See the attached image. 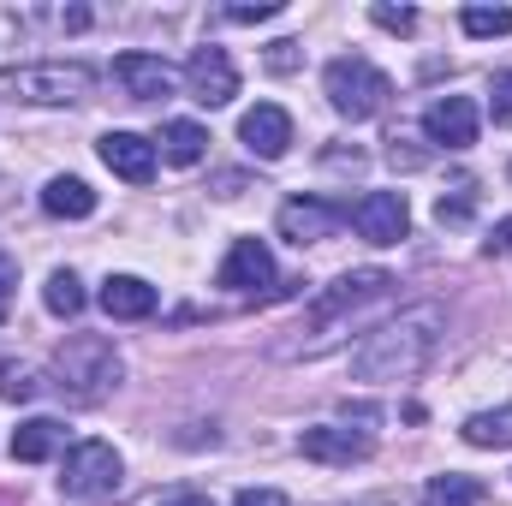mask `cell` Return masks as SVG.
I'll return each mask as SVG.
<instances>
[{"label": "cell", "mask_w": 512, "mask_h": 506, "mask_svg": "<svg viewBox=\"0 0 512 506\" xmlns=\"http://www.w3.org/2000/svg\"><path fill=\"white\" fill-rule=\"evenodd\" d=\"M489 114H495V126H512V72L489 78Z\"/></svg>", "instance_id": "cell-25"}, {"label": "cell", "mask_w": 512, "mask_h": 506, "mask_svg": "<svg viewBox=\"0 0 512 506\" xmlns=\"http://www.w3.org/2000/svg\"><path fill=\"white\" fill-rule=\"evenodd\" d=\"M471 191H477V185L465 179V185H459V197H441V203H435V221H441V227H459V221L471 215Z\"/></svg>", "instance_id": "cell-27"}, {"label": "cell", "mask_w": 512, "mask_h": 506, "mask_svg": "<svg viewBox=\"0 0 512 506\" xmlns=\"http://www.w3.org/2000/svg\"><path fill=\"white\" fill-rule=\"evenodd\" d=\"M274 12H280V0H233V6H227L233 24H262V18H274Z\"/></svg>", "instance_id": "cell-28"}, {"label": "cell", "mask_w": 512, "mask_h": 506, "mask_svg": "<svg viewBox=\"0 0 512 506\" xmlns=\"http://www.w3.org/2000/svg\"><path fill=\"white\" fill-rule=\"evenodd\" d=\"M96 90V72L78 60H42V66H12L0 72V96L24 102V108H72Z\"/></svg>", "instance_id": "cell-3"}, {"label": "cell", "mask_w": 512, "mask_h": 506, "mask_svg": "<svg viewBox=\"0 0 512 506\" xmlns=\"http://www.w3.org/2000/svg\"><path fill=\"white\" fill-rule=\"evenodd\" d=\"M209 155V131L197 126V120H173V126L161 131V161H173V167H197Z\"/></svg>", "instance_id": "cell-19"}, {"label": "cell", "mask_w": 512, "mask_h": 506, "mask_svg": "<svg viewBox=\"0 0 512 506\" xmlns=\"http://www.w3.org/2000/svg\"><path fill=\"white\" fill-rule=\"evenodd\" d=\"M239 137H245V149H251L256 161H280L292 149V114L274 108V102H256L251 114L239 120Z\"/></svg>", "instance_id": "cell-13"}, {"label": "cell", "mask_w": 512, "mask_h": 506, "mask_svg": "<svg viewBox=\"0 0 512 506\" xmlns=\"http://www.w3.org/2000/svg\"><path fill=\"white\" fill-rule=\"evenodd\" d=\"M161 506H215L209 495H173V501H161Z\"/></svg>", "instance_id": "cell-32"}, {"label": "cell", "mask_w": 512, "mask_h": 506, "mask_svg": "<svg viewBox=\"0 0 512 506\" xmlns=\"http://www.w3.org/2000/svg\"><path fill=\"white\" fill-rule=\"evenodd\" d=\"M36 393H42V376H36L30 364H12V358L0 364V399H6V405H24V399H36Z\"/></svg>", "instance_id": "cell-23"}, {"label": "cell", "mask_w": 512, "mask_h": 506, "mask_svg": "<svg viewBox=\"0 0 512 506\" xmlns=\"http://www.w3.org/2000/svg\"><path fill=\"white\" fill-rule=\"evenodd\" d=\"M465 36H507L512 30V12L507 6H465Z\"/></svg>", "instance_id": "cell-24"}, {"label": "cell", "mask_w": 512, "mask_h": 506, "mask_svg": "<svg viewBox=\"0 0 512 506\" xmlns=\"http://www.w3.org/2000/svg\"><path fill=\"white\" fill-rule=\"evenodd\" d=\"M96 155H102V167L120 173L126 185H149V179H155V143L137 137V131H108V137L96 143Z\"/></svg>", "instance_id": "cell-12"}, {"label": "cell", "mask_w": 512, "mask_h": 506, "mask_svg": "<svg viewBox=\"0 0 512 506\" xmlns=\"http://www.w3.org/2000/svg\"><path fill=\"white\" fill-rule=\"evenodd\" d=\"M423 131H429V143H441V149H471V143H477V102H471V96H441V102H429Z\"/></svg>", "instance_id": "cell-11"}, {"label": "cell", "mask_w": 512, "mask_h": 506, "mask_svg": "<svg viewBox=\"0 0 512 506\" xmlns=\"http://www.w3.org/2000/svg\"><path fill=\"white\" fill-rule=\"evenodd\" d=\"M54 376H60V387H66L72 399H108L126 370H120L114 340H102V334H72V340L60 346V358H54Z\"/></svg>", "instance_id": "cell-4"}, {"label": "cell", "mask_w": 512, "mask_h": 506, "mask_svg": "<svg viewBox=\"0 0 512 506\" xmlns=\"http://www.w3.org/2000/svg\"><path fill=\"white\" fill-rule=\"evenodd\" d=\"M60 447H66V423H54V417H30V423L12 429V459H18V465H42V459H54Z\"/></svg>", "instance_id": "cell-17"}, {"label": "cell", "mask_w": 512, "mask_h": 506, "mask_svg": "<svg viewBox=\"0 0 512 506\" xmlns=\"http://www.w3.org/2000/svg\"><path fill=\"white\" fill-rule=\"evenodd\" d=\"M114 78H120V90H126L131 102H161V96H173V66H167L161 54H120V60H114Z\"/></svg>", "instance_id": "cell-14"}, {"label": "cell", "mask_w": 512, "mask_h": 506, "mask_svg": "<svg viewBox=\"0 0 512 506\" xmlns=\"http://www.w3.org/2000/svg\"><path fill=\"white\" fill-rule=\"evenodd\" d=\"M370 18H376V24H382V30H393V36H411V30H417V12H411V6H370Z\"/></svg>", "instance_id": "cell-26"}, {"label": "cell", "mask_w": 512, "mask_h": 506, "mask_svg": "<svg viewBox=\"0 0 512 506\" xmlns=\"http://www.w3.org/2000/svg\"><path fill=\"white\" fill-rule=\"evenodd\" d=\"M42 209H48L54 221H84V215H96V191H90L84 179L60 173V179L42 185Z\"/></svg>", "instance_id": "cell-18"}, {"label": "cell", "mask_w": 512, "mask_h": 506, "mask_svg": "<svg viewBox=\"0 0 512 506\" xmlns=\"http://www.w3.org/2000/svg\"><path fill=\"white\" fill-rule=\"evenodd\" d=\"M298 66V42H274L268 48V72H292Z\"/></svg>", "instance_id": "cell-29"}, {"label": "cell", "mask_w": 512, "mask_h": 506, "mask_svg": "<svg viewBox=\"0 0 512 506\" xmlns=\"http://www.w3.org/2000/svg\"><path fill=\"white\" fill-rule=\"evenodd\" d=\"M387 298H393V274H387V268L340 274L334 286H322V292L304 304V322L292 328L298 340H280V358H316V352H328L364 310H376Z\"/></svg>", "instance_id": "cell-1"}, {"label": "cell", "mask_w": 512, "mask_h": 506, "mask_svg": "<svg viewBox=\"0 0 512 506\" xmlns=\"http://www.w3.org/2000/svg\"><path fill=\"white\" fill-rule=\"evenodd\" d=\"M120 477H126V465H120V453H114L108 441H78V447H66L60 489H66L72 501H108V495H120Z\"/></svg>", "instance_id": "cell-6"}, {"label": "cell", "mask_w": 512, "mask_h": 506, "mask_svg": "<svg viewBox=\"0 0 512 506\" xmlns=\"http://www.w3.org/2000/svg\"><path fill=\"white\" fill-rule=\"evenodd\" d=\"M489 256H512V221H501L495 233H489V245H483Z\"/></svg>", "instance_id": "cell-31"}, {"label": "cell", "mask_w": 512, "mask_h": 506, "mask_svg": "<svg viewBox=\"0 0 512 506\" xmlns=\"http://www.w3.org/2000/svg\"><path fill=\"white\" fill-rule=\"evenodd\" d=\"M322 90H328V102H334V114L340 120H376L387 108V96H393V84H387V72H376L364 54H340L328 72H322Z\"/></svg>", "instance_id": "cell-5"}, {"label": "cell", "mask_w": 512, "mask_h": 506, "mask_svg": "<svg viewBox=\"0 0 512 506\" xmlns=\"http://www.w3.org/2000/svg\"><path fill=\"white\" fill-rule=\"evenodd\" d=\"M274 227H280V239L286 245H322V239H334L340 227H346V209L340 203H322V197H286L280 203V215H274Z\"/></svg>", "instance_id": "cell-7"}, {"label": "cell", "mask_w": 512, "mask_h": 506, "mask_svg": "<svg viewBox=\"0 0 512 506\" xmlns=\"http://www.w3.org/2000/svg\"><path fill=\"white\" fill-rule=\"evenodd\" d=\"M102 310L114 322H143V316H155V286L137 280V274H108L102 280Z\"/></svg>", "instance_id": "cell-16"}, {"label": "cell", "mask_w": 512, "mask_h": 506, "mask_svg": "<svg viewBox=\"0 0 512 506\" xmlns=\"http://www.w3.org/2000/svg\"><path fill=\"white\" fill-rule=\"evenodd\" d=\"M185 84H191V96H197L203 108H227V102L239 96V72H233L227 48H215V42L191 54V66H185Z\"/></svg>", "instance_id": "cell-9"}, {"label": "cell", "mask_w": 512, "mask_h": 506, "mask_svg": "<svg viewBox=\"0 0 512 506\" xmlns=\"http://www.w3.org/2000/svg\"><path fill=\"white\" fill-rule=\"evenodd\" d=\"M233 506H286V495H280V489H245Z\"/></svg>", "instance_id": "cell-30"}, {"label": "cell", "mask_w": 512, "mask_h": 506, "mask_svg": "<svg viewBox=\"0 0 512 506\" xmlns=\"http://www.w3.org/2000/svg\"><path fill=\"white\" fill-rule=\"evenodd\" d=\"M435 340H441V310H435V304H417V310H405L399 322L364 334V346L352 352V376L358 381H411V376H423V364L435 358Z\"/></svg>", "instance_id": "cell-2"}, {"label": "cell", "mask_w": 512, "mask_h": 506, "mask_svg": "<svg viewBox=\"0 0 512 506\" xmlns=\"http://www.w3.org/2000/svg\"><path fill=\"white\" fill-rule=\"evenodd\" d=\"M42 304H48L54 316H66V322H72V316L84 310V280H78L72 268H54V274H48V286H42Z\"/></svg>", "instance_id": "cell-21"}, {"label": "cell", "mask_w": 512, "mask_h": 506, "mask_svg": "<svg viewBox=\"0 0 512 506\" xmlns=\"http://www.w3.org/2000/svg\"><path fill=\"white\" fill-rule=\"evenodd\" d=\"M346 221H352L370 245H399V239H405V227H411L405 191H370V197H358Z\"/></svg>", "instance_id": "cell-8"}, {"label": "cell", "mask_w": 512, "mask_h": 506, "mask_svg": "<svg viewBox=\"0 0 512 506\" xmlns=\"http://www.w3.org/2000/svg\"><path fill=\"white\" fill-rule=\"evenodd\" d=\"M298 453L316 459V465H364V459L376 453V441H370V435H352V429H340V423H316V429L298 435Z\"/></svg>", "instance_id": "cell-10"}, {"label": "cell", "mask_w": 512, "mask_h": 506, "mask_svg": "<svg viewBox=\"0 0 512 506\" xmlns=\"http://www.w3.org/2000/svg\"><path fill=\"white\" fill-rule=\"evenodd\" d=\"M221 286L227 292H268L274 286V256L268 245H256V239H239L227 262H221Z\"/></svg>", "instance_id": "cell-15"}, {"label": "cell", "mask_w": 512, "mask_h": 506, "mask_svg": "<svg viewBox=\"0 0 512 506\" xmlns=\"http://www.w3.org/2000/svg\"><path fill=\"white\" fill-rule=\"evenodd\" d=\"M0 316H6V304H0Z\"/></svg>", "instance_id": "cell-33"}, {"label": "cell", "mask_w": 512, "mask_h": 506, "mask_svg": "<svg viewBox=\"0 0 512 506\" xmlns=\"http://www.w3.org/2000/svg\"><path fill=\"white\" fill-rule=\"evenodd\" d=\"M477 501H483L477 477H435L423 489V506H477Z\"/></svg>", "instance_id": "cell-22"}, {"label": "cell", "mask_w": 512, "mask_h": 506, "mask_svg": "<svg viewBox=\"0 0 512 506\" xmlns=\"http://www.w3.org/2000/svg\"><path fill=\"white\" fill-rule=\"evenodd\" d=\"M465 441H471V447H483V453L512 447V405H501V411H477V417L465 423Z\"/></svg>", "instance_id": "cell-20"}]
</instances>
